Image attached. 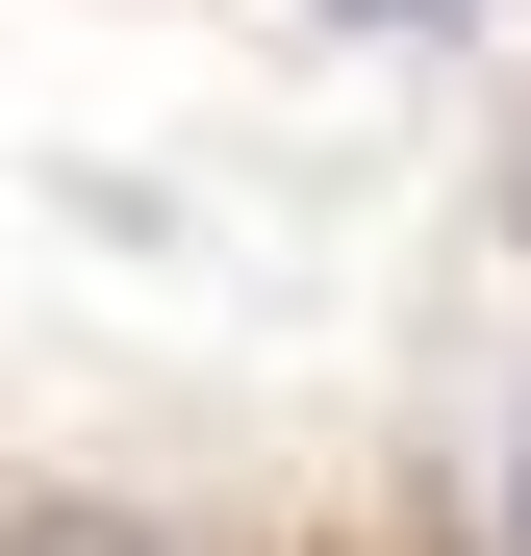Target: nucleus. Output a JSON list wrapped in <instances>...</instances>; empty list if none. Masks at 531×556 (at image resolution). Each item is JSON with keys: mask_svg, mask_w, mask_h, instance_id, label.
<instances>
[{"mask_svg": "<svg viewBox=\"0 0 531 556\" xmlns=\"http://www.w3.org/2000/svg\"><path fill=\"white\" fill-rule=\"evenodd\" d=\"M506 531H531V455H506Z\"/></svg>", "mask_w": 531, "mask_h": 556, "instance_id": "nucleus-1", "label": "nucleus"}, {"mask_svg": "<svg viewBox=\"0 0 531 556\" xmlns=\"http://www.w3.org/2000/svg\"><path fill=\"white\" fill-rule=\"evenodd\" d=\"M380 26H430V0H380Z\"/></svg>", "mask_w": 531, "mask_h": 556, "instance_id": "nucleus-2", "label": "nucleus"}]
</instances>
